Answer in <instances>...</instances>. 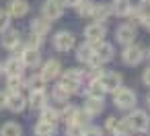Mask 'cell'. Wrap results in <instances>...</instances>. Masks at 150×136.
I'll return each mask as SVG.
<instances>
[{"instance_id": "obj_39", "label": "cell", "mask_w": 150, "mask_h": 136, "mask_svg": "<svg viewBox=\"0 0 150 136\" xmlns=\"http://www.w3.org/2000/svg\"><path fill=\"white\" fill-rule=\"evenodd\" d=\"M140 2H142V4H150V0H140Z\"/></svg>"}, {"instance_id": "obj_18", "label": "cell", "mask_w": 150, "mask_h": 136, "mask_svg": "<svg viewBox=\"0 0 150 136\" xmlns=\"http://www.w3.org/2000/svg\"><path fill=\"white\" fill-rule=\"evenodd\" d=\"M105 109V105H103V99L101 97H86V101H84V111L93 117V115H99L101 111Z\"/></svg>"}, {"instance_id": "obj_31", "label": "cell", "mask_w": 150, "mask_h": 136, "mask_svg": "<svg viewBox=\"0 0 150 136\" xmlns=\"http://www.w3.org/2000/svg\"><path fill=\"white\" fill-rule=\"evenodd\" d=\"M11 15H8V11L6 9H0V33H2L4 29H8V25H11Z\"/></svg>"}, {"instance_id": "obj_17", "label": "cell", "mask_w": 150, "mask_h": 136, "mask_svg": "<svg viewBox=\"0 0 150 136\" xmlns=\"http://www.w3.org/2000/svg\"><path fill=\"white\" fill-rule=\"evenodd\" d=\"M23 68H25V64H23V60H21V58H17V56L8 58V60L4 62V66H2V70L6 72V76H17V74H23Z\"/></svg>"}, {"instance_id": "obj_11", "label": "cell", "mask_w": 150, "mask_h": 136, "mask_svg": "<svg viewBox=\"0 0 150 136\" xmlns=\"http://www.w3.org/2000/svg\"><path fill=\"white\" fill-rule=\"evenodd\" d=\"M0 41H2V46L6 50H19V46H21V33L17 29H4Z\"/></svg>"}, {"instance_id": "obj_33", "label": "cell", "mask_w": 150, "mask_h": 136, "mask_svg": "<svg viewBox=\"0 0 150 136\" xmlns=\"http://www.w3.org/2000/svg\"><path fill=\"white\" fill-rule=\"evenodd\" d=\"M41 41H43V37L33 33V35L29 37V41H27V48H39V46H41Z\"/></svg>"}, {"instance_id": "obj_10", "label": "cell", "mask_w": 150, "mask_h": 136, "mask_svg": "<svg viewBox=\"0 0 150 136\" xmlns=\"http://www.w3.org/2000/svg\"><path fill=\"white\" fill-rule=\"evenodd\" d=\"M134 37H136V27H134L132 23L119 25V27L115 29V39H117V43H121V46L132 43V41H134Z\"/></svg>"}, {"instance_id": "obj_15", "label": "cell", "mask_w": 150, "mask_h": 136, "mask_svg": "<svg viewBox=\"0 0 150 136\" xmlns=\"http://www.w3.org/2000/svg\"><path fill=\"white\" fill-rule=\"evenodd\" d=\"M6 107H8L11 111L19 113V111H23V109L27 107V99H25L21 93H8V95H6Z\"/></svg>"}, {"instance_id": "obj_37", "label": "cell", "mask_w": 150, "mask_h": 136, "mask_svg": "<svg viewBox=\"0 0 150 136\" xmlns=\"http://www.w3.org/2000/svg\"><path fill=\"white\" fill-rule=\"evenodd\" d=\"M2 107H6V95L0 93V109H2Z\"/></svg>"}, {"instance_id": "obj_22", "label": "cell", "mask_w": 150, "mask_h": 136, "mask_svg": "<svg viewBox=\"0 0 150 136\" xmlns=\"http://www.w3.org/2000/svg\"><path fill=\"white\" fill-rule=\"evenodd\" d=\"M33 132H35V134H39V136H47V134H56V124H52V122H45V120H39V122L35 124V128H33Z\"/></svg>"}, {"instance_id": "obj_14", "label": "cell", "mask_w": 150, "mask_h": 136, "mask_svg": "<svg viewBox=\"0 0 150 136\" xmlns=\"http://www.w3.org/2000/svg\"><path fill=\"white\" fill-rule=\"evenodd\" d=\"M21 60L25 66L29 68H35L41 64V54H39V48H25L23 54H21Z\"/></svg>"}, {"instance_id": "obj_8", "label": "cell", "mask_w": 150, "mask_h": 136, "mask_svg": "<svg viewBox=\"0 0 150 136\" xmlns=\"http://www.w3.org/2000/svg\"><path fill=\"white\" fill-rule=\"evenodd\" d=\"M99 85L103 87V91L105 93H113V91H117L119 87H121V74H117V72H103L99 78Z\"/></svg>"}, {"instance_id": "obj_40", "label": "cell", "mask_w": 150, "mask_h": 136, "mask_svg": "<svg viewBox=\"0 0 150 136\" xmlns=\"http://www.w3.org/2000/svg\"><path fill=\"white\" fill-rule=\"evenodd\" d=\"M146 56H148V58H150V50H148V54H146Z\"/></svg>"}, {"instance_id": "obj_5", "label": "cell", "mask_w": 150, "mask_h": 136, "mask_svg": "<svg viewBox=\"0 0 150 136\" xmlns=\"http://www.w3.org/2000/svg\"><path fill=\"white\" fill-rule=\"evenodd\" d=\"M74 46H76L74 33H70V31H58L54 35V48L58 52H70Z\"/></svg>"}, {"instance_id": "obj_38", "label": "cell", "mask_w": 150, "mask_h": 136, "mask_svg": "<svg viewBox=\"0 0 150 136\" xmlns=\"http://www.w3.org/2000/svg\"><path fill=\"white\" fill-rule=\"evenodd\" d=\"M146 103H148V107H150V93H148V97H146Z\"/></svg>"}, {"instance_id": "obj_16", "label": "cell", "mask_w": 150, "mask_h": 136, "mask_svg": "<svg viewBox=\"0 0 150 136\" xmlns=\"http://www.w3.org/2000/svg\"><path fill=\"white\" fill-rule=\"evenodd\" d=\"M6 11H8L11 17L21 19V17H25V15L29 13V2H27V0H11Z\"/></svg>"}, {"instance_id": "obj_32", "label": "cell", "mask_w": 150, "mask_h": 136, "mask_svg": "<svg viewBox=\"0 0 150 136\" xmlns=\"http://www.w3.org/2000/svg\"><path fill=\"white\" fill-rule=\"evenodd\" d=\"M54 97H56L58 101H64V103H66L70 95H68V93H66V91H64L62 87H56V89H54Z\"/></svg>"}, {"instance_id": "obj_7", "label": "cell", "mask_w": 150, "mask_h": 136, "mask_svg": "<svg viewBox=\"0 0 150 136\" xmlns=\"http://www.w3.org/2000/svg\"><path fill=\"white\" fill-rule=\"evenodd\" d=\"M93 48H95V60H97L99 64L111 62V60H113V56H115V50H113V46H111V43H107L105 39H103V41H97V43H93Z\"/></svg>"}, {"instance_id": "obj_1", "label": "cell", "mask_w": 150, "mask_h": 136, "mask_svg": "<svg viewBox=\"0 0 150 136\" xmlns=\"http://www.w3.org/2000/svg\"><path fill=\"white\" fill-rule=\"evenodd\" d=\"M84 76H86V74H84L82 70H78V68H70V70H66V72L62 74L58 87H62L68 95H74V93L80 91V85H82Z\"/></svg>"}, {"instance_id": "obj_23", "label": "cell", "mask_w": 150, "mask_h": 136, "mask_svg": "<svg viewBox=\"0 0 150 136\" xmlns=\"http://www.w3.org/2000/svg\"><path fill=\"white\" fill-rule=\"evenodd\" d=\"M132 2H129V0H115V6L111 9L117 17H127L129 15V11H132Z\"/></svg>"}, {"instance_id": "obj_24", "label": "cell", "mask_w": 150, "mask_h": 136, "mask_svg": "<svg viewBox=\"0 0 150 136\" xmlns=\"http://www.w3.org/2000/svg\"><path fill=\"white\" fill-rule=\"evenodd\" d=\"M21 132H23V128L15 122H6L4 126H0V134L2 136H19Z\"/></svg>"}, {"instance_id": "obj_29", "label": "cell", "mask_w": 150, "mask_h": 136, "mask_svg": "<svg viewBox=\"0 0 150 136\" xmlns=\"http://www.w3.org/2000/svg\"><path fill=\"white\" fill-rule=\"evenodd\" d=\"M45 83H47V80H45L41 74H37V76H31V78L27 80V87H29L31 91H35V89H43Z\"/></svg>"}, {"instance_id": "obj_41", "label": "cell", "mask_w": 150, "mask_h": 136, "mask_svg": "<svg viewBox=\"0 0 150 136\" xmlns=\"http://www.w3.org/2000/svg\"><path fill=\"white\" fill-rule=\"evenodd\" d=\"M0 74H2V66H0Z\"/></svg>"}, {"instance_id": "obj_30", "label": "cell", "mask_w": 150, "mask_h": 136, "mask_svg": "<svg viewBox=\"0 0 150 136\" xmlns=\"http://www.w3.org/2000/svg\"><path fill=\"white\" fill-rule=\"evenodd\" d=\"M129 21H132V25L136 27V25H142V17H144V11L142 9H134L132 6V11H129Z\"/></svg>"}, {"instance_id": "obj_9", "label": "cell", "mask_w": 150, "mask_h": 136, "mask_svg": "<svg viewBox=\"0 0 150 136\" xmlns=\"http://www.w3.org/2000/svg\"><path fill=\"white\" fill-rule=\"evenodd\" d=\"M105 35H107V27L103 25V23H91L86 29H84V39L88 41V43H97V41H103L105 39Z\"/></svg>"}, {"instance_id": "obj_20", "label": "cell", "mask_w": 150, "mask_h": 136, "mask_svg": "<svg viewBox=\"0 0 150 136\" xmlns=\"http://www.w3.org/2000/svg\"><path fill=\"white\" fill-rule=\"evenodd\" d=\"M33 109H41L45 103H47V95H45V91L43 89H35V91H31V97H29V101H27Z\"/></svg>"}, {"instance_id": "obj_2", "label": "cell", "mask_w": 150, "mask_h": 136, "mask_svg": "<svg viewBox=\"0 0 150 136\" xmlns=\"http://www.w3.org/2000/svg\"><path fill=\"white\" fill-rule=\"evenodd\" d=\"M136 93L132 89H125V87H119L117 91H113V105L117 109H134L136 105Z\"/></svg>"}, {"instance_id": "obj_13", "label": "cell", "mask_w": 150, "mask_h": 136, "mask_svg": "<svg viewBox=\"0 0 150 136\" xmlns=\"http://www.w3.org/2000/svg\"><path fill=\"white\" fill-rule=\"evenodd\" d=\"M60 72H62L60 60H47V62L41 66V72H39V74H41L45 80H54V78L60 76Z\"/></svg>"}, {"instance_id": "obj_3", "label": "cell", "mask_w": 150, "mask_h": 136, "mask_svg": "<svg viewBox=\"0 0 150 136\" xmlns=\"http://www.w3.org/2000/svg\"><path fill=\"white\" fill-rule=\"evenodd\" d=\"M144 56H146L144 48H142V46H136V43L132 41V43H127V46L123 48V52H121V62H123L125 66H138V64L144 60Z\"/></svg>"}, {"instance_id": "obj_26", "label": "cell", "mask_w": 150, "mask_h": 136, "mask_svg": "<svg viewBox=\"0 0 150 136\" xmlns=\"http://www.w3.org/2000/svg\"><path fill=\"white\" fill-rule=\"evenodd\" d=\"M41 120L56 124V122L60 120V111H58V109H54V107H47V105H43V107H41Z\"/></svg>"}, {"instance_id": "obj_25", "label": "cell", "mask_w": 150, "mask_h": 136, "mask_svg": "<svg viewBox=\"0 0 150 136\" xmlns=\"http://www.w3.org/2000/svg\"><path fill=\"white\" fill-rule=\"evenodd\" d=\"M103 95H105L103 87L99 85L97 78H93V80L88 83V87H86V97H101V99H103Z\"/></svg>"}, {"instance_id": "obj_21", "label": "cell", "mask_w": 150, "mask_h": 136, "mask_svg": "<svg viewBox=\"0 0 150 136\" xmlns=\"http://www.w3.org/2000/svg\"><path fill=\"white\" fill-rule=\"evenodd\" d=\"M111 6L109 4H95V9H93V19L95 21H99V23H103V21H107L109 17H111Z\"/></svg>"}, {"instance_id": "obj_4", "label": "cell", "mask_w": 150, "mask_h": 136, "mask_svg": "<svg viewBox=\"0 0 150 136\" xmlns=\"http://www.w3.org/2000/svg\"><path fill=\"white\" fill-rule=\"evenodd\" d=\"M127 124H129V128H132V132H144V130H148V124H150V117H148V113L144 111V109H134L127 117H123Z\"/></svg>"}, {"instance_id": "obj_35", "label": "cell", "mask_w": 150, "mask_h": 136, "mask_svg": "<svg viewBox=\"0 0 150 136\" xmlns=\"http://www.w3.org/2000/svg\"><path fill=\"white\" fill-rule=\"evenodd\" d=\"M60 2H62L64 6H72V9H76V4L80 2V0H60Z\"/></svg>"}, {"instance_id": "obj_34", "label": "cell", "mask_w": 150, "mask_h": 136, "mask_svg": "<svg viewBox=\"0 0 150 136\" xmlns=\"http://www.w3.org/2000/svg\"><path fill=\"white\" fill-rule=\"evenodd\" d=\"M142 80H144V85H146V87H150V66L144 70V74H142Z\"/></svg>"}, {"instance_id": "obj_36", "label": "cell", "mask_w": 150, "mask_h": 136, "mask_svg": "<svg viewBox=\"0 0 150 136\" xmlns=\"http://www.w3.org/2000/svg\"><path fill=\"white\" fill-rule=\"evenodd\" d=\"M142 25H144V27L150 31V13H148V15L144 13V17H142Z\"/></svg>"}, {"instance_id": "obj_6", "label": "cell", "mask_w": 150, "mask_h": 136, "mask_svg": "<svg viewBox=\"0 0 150 136\" xmlns=\"http://www.w3.org/2000/svg\"><path fill=\"white\" fill-rule=\"evenodd\" d=\"M41 15L47 19V21H58L62 15H64V4L60 0H45L43 6H41Z\"/></svg>"}, {"instance_id": "obj_27", "label": "cell", "mask_w": 150, "mask_h": 136, "mask_svg": "<svg viewBox=\"0 0 150 136\" xmlns=\"http://www.w3.org/2000/svg\"><path fill=\"white\" fill-rule=\"evenodd\" d=\"M93 9H95L93 0H80V2L76 4V11H78L80 17H91L93 15Z\"/></svg>"}, {"instance_id": "obj_28", "label": "cell", "mask_w": 150, "mask_h": 136, "mask_svg": "<svg viewBox=\"0 0 150 136\" xmlns=\"http://www.w3.org/2000/svg\"><path fill=\"white\" fill-rule=\"evenodd\" d=\"M6 87H8V93H19L21 87H23V78H21V74H17V76H8Z\"/></svg>"}, {"instance_id": "obj_12", "label": "cell", "mask_w": 150, "mask_h": 136, "mask_svg": "<svg viewBox=\"0 0 150 136\" xmlns=\"http://www.w3.org/2000/svg\"><path fill=\"white\" fill-rule=\"evenodd\" d=\"M76 60H78V62H82V64H97L93 43H88V41H86V43L78 46V48H76Z\"/></svg>"}, {"instance_id": "obj_19", "label": "cell", "mask_w": 150, "mask_h": 136, "mask_svg": "<svg viewBox=\"0 0 150 136\" xmlns=\"http://www.w3.org/2000/svg\"><path fill=\"white\" fill-rule=\"evenodd\" d=\"M31 33L45 37V35L50 33V21H47L45 17H37V19H33V21H31Z\"/></svg>"}]
</instances>
